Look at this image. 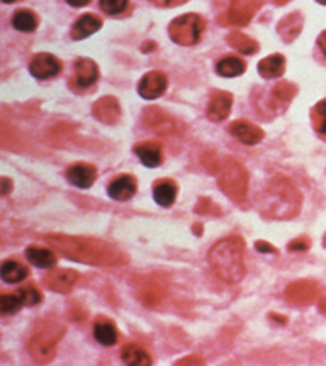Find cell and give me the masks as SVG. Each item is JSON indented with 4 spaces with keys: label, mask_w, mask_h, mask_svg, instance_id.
I'll return each mask as SVG.
<instances>
[{
    "label": "cell",
    "mask_w": 326,
    "mask_h": 366,
    "mask_svg": "<svg viewBox=\"0 0 326 366\" xmlns=\"http://www.w3.org/2000/svg\"><path fill=\"white\" fill-rule=\"evenodd\" d=\"M46 241L51 244L53 250L74 261L98 266H116L128 263V256L123 251L101 239L85 238V236L80 238V236L51 234L46 236Z\"/></svg>",
    "instance_id": "obj_1"
},
{
    "label": "cell",
    "mask_w": 326,
    "mask_h": 366,
    "mask_svg": "<svg viewBox=\"0 0 326 366\" xmlns=\"http://www.w3.org/2000/svg\"><path fill=\"white\" fill-rule=\"evenodd\" d=\"M301 211V193L287 178L275 177L265 186L260 212L265 219H293Z\"/></svg>",
    "instance_id": "obj_2"
},
{
    "label": "cell",
    "mask_w": 326,
    "mask_h": 366,
    "mask_svg": "<svg viewBox=\"0 0 326 366\" xmlns=\"http://www.w3.org/2000/svg\"><path fill=\"white\" fill-rule=\"evenodd\" d=\"M245 243L240 236H228L211 247L207 259L209 266L219 280L234 285L245 277Z\"/></svg>",
    "instance_id": "obj_3"
},
{
    "label": "cell",
    "mask_w": 326,
    "mask_h": 366,
    "mask_svg": "<svg viewBox=\"0 0 326 366\" xmlns=\"http://www.w3.org/2000/svg\"><path fill=\"white\" fill-rule=\"evenodd\" d=\"M218 183L223 192L238 204H245L248 193V171L234 158H226L219 166Z\"/></svg>",
    "instance_id": "obj_4"
},
{
    "label": "cell",
    "mask_w": 326,
    "mask_h": 366,
    "mask_svg": "<svg viewBox=\"0 0 326 366\" xmlns=\"http://www.w3.org/2000/svg\"><path fill=\"white\" fill-rule=\"evenodd\" d=\"M65 334V327L55 322H43L29 341V353L36 363H49L56 354V342Z\"/></svg>",
    "instance_id": "obj_5"
},
{
    "label": "cell",
    "mask_w": 326,
    "mask_h": 366,
    "mask_svg": "<svg viewBox=\"0 0 326 366\" xmlns=\"http://www.w3.org/2000/svg\"><path fill=\"white\" fill-rule=\"evenodd\" d=\"M204 28H206V21L197 14H185L172 21L169 28L170 37L173 43L182 46H192L203 36Z\"/></svg>",
    "instance_id": "obj_6"
},
{
    "label": "cell",
    "mask_w": 326,
    "mask_h": 366,
    "mask_svg": "<svg viewBox=\"0 0 326 366\" xmlns=\"http://www.w3.org/2000/svg\"><path fill=\"white\" fill-rule=\"evenodd\" d=\"M320 297V287L311 280H299L286 288V300L295 307L313 304Z\"/></svg>",
    "instance_id": "obj_7"
},
{
    "label": "cell",
    "mask_w": 326,
    "mask_h": 366,
    "mask_svg": "<svg viewBox=\"0 0 326 366\" xmlns=\"http://www.w3.org/2000/svg\"><path fill=\"white\" fill-rule=\"evenodd\" d=\"M143 125L153 132H160V134H175L177 132V122L172 116L163 112L160 107H148L143 112Z\"/></svg>",
    "instance_id": "obj_8"
},
{
    "label": "cell",
    "mask_w": 326,
    "mask_h": 366,
    "mask_svg": "<svg viewBox=\"0 0 326 366\" xmlns=\"http://www.w3.org/2000/svg\"><path fill=\"white\" fill-rule=\"evenodd\" d=\"M98 68L92 60L80 58L74 64V76H71V87L75 90H85L97 82Z\"/></svg>",
    "instance_id": "obj_9"
},
{
    "label": "cell",
    "mask_w": 326,
    "mask_h": 366,
    "mask_svg": "<svg viewBox=\"0 0 326 366\" xmlns=\"http://www.w3.org/2000/svg\"><path fill=\"white\" fill-rule=\"evenodd\" d=\"M261 0H231L228 19L234 26H246L252 17L259 12Z\"/></svg>",
    "instance_id": "obj_10"
},
{
    "label": "cell",
    "mask_w": 326,
    "mask_h": 366,
    "mask_svg": "<svg viewBox=\"0 0 326 366\" xmlns=\"http://www.w3.org/2000/svg\"><path fill=\"white\" fill-rule=\"evenodd\" d=\"M29 70L36 78L46 80L53 78V76H56L62 71V63L49 53H41V55L34 56L31 64H29Z\"/></svg>",
    "instance_id": "obj_11"
},
{
    "label": "cell",
    "mask_w": 326,
    "mask_h": 366,
    "mask_svg": "<svg viewBox=\"0 0 326 366\" xmlns=\"http://www.w3.org/2000/svg\"><path fill=\"white\" fill-rule=\"evenodd\" d=\"M166 85H169V82H166V76L162 71H150L139 82L138 94L146 101H153V98H158L165 94Z\"/></svg>",
    "instance_id": "obj_12"
},
{
    "label": "cell",
    "mask_w": 326,
    "mask_h": 366,
    "mask_svg": "<svg viewBox=\"0 0 326 366\" xmlns=\"http://www.w3.org/2000/svg\"><path fill=\"white\" fill-rule=\"evenodd\" d=\"M78 280V274L75 270H55L49 272L44 278V285L46 288L58 293H68L74 288L75 281Z\"/></svg>",
    "instance_id": "obj_13"
},
{
    "label": "cell",
    "mask_w": 326,
    "mask_h": 366,
    "mask_svg": "<svg viewBox=\"0 0 326 366\" xmlns=\"http://www.w3.org/2000/svg\"><path fill=\"white\" fill-rule=\"evenodd\" d=\"M228 131L237 137L240 143L248 144V146L259 144L260 141L264 139V131H261L259 125L252 124V122L248 121H234L228 128Z\"/></svg>",
    "instance_id": "obj_14"
},
{
    "label": "cell",
    "mask_w": 326,
    "mask_h": 366,
    "mask_svg": "<svg viewBox=\"0 0 326 366\" xmlns=\"http://www.w3.org/2000/svg\"><path fill=\"white\" fill-rule=\"evenodd\" d=\"M233 105V95L228 92H214L207 105V117L212 122H221L230 116Z\"/></svg>",
    "instance_id": "obj_15"
},
{
    "label": "cell",
    "mask_w": 326,
    "mask_h": 366,
    "mask_svg": "<svg viewBox=\"0 0 326 366\" xmlns=\"http://www.w3.org/2000/svg\"><path fill=\"white\" fill-rule=\"evenodd\" d=\"M92 114L96 119H98L104 124H114V122L121 117V107L117 98L105 95L101 101H97L92 107Z\"/></svg>",
    "instance_id": "obj_16"
},
{
    "label": "cell",
    "mask_w": 326,
    "mask_h": 366,
    "mask_svg": "<svg viewBox=\"0 0 326 366\" xmlns=\"http://www.w3.org/2000/svg\"><path fill=\"white\" fill-rule=\"evenodd\" d=\"M68 182L74 183L78 189H90L97 178V170L92 165L78 163V165L70 166L67 170Z\"/></svg>",
    "instance_id": "obj_17"
},
{
    "label": "cell",
    "mask_w": 326,
    "mask_h": 366,
    "mask_svg": "<svg viewBox=\"0 0 326 366\" xmlns=\"http://www.w3.org/2000/svg\"><path fill=\"white\" fill-rule=\"evenodd\" d=\"M108 193L109 197L114 198V200H130L136 193V180L131 175H121V177H117L116 180L109 185Z\"/></svg>",
    "instance_id": "obj_18"
},
{
    "label": "cell",
    "mask_w": 326,
    "mask_h": 366,
    "mask_svg": "<svg viewBox=\"0 0 326 366\" xmlns=\"http://www.w3.org/2000/svg\"><path fill=\"white\" fill-rule=\"evenodd\" d=\"M101 28H102V21L98 17H96V15L92 14L82 15L80 19H77L74 28H71V40L75 41L85 40V37L92 36L94 33H97Z\"/></svg>",
    "instance_id": "obj_19"
},
{
    "label": "cell",
    "mask_w": 326,
    "mask_h": 366,
    "mask_svg": "<svg viewBox=\"0 0 326 366\" xmlns=\"http://www.w3.org/2000/svg\"><path fill=\"white\" fill-rule=\"evenodd\" d=\"M302 24H304V17H302L301 12L289 14L287 17H284L277 26L280 37H282L286 43H291V41H294L295 37L301 34Z\"/></svg>",
    "instance_id": "obj_20"
},
{
    "label": "cell",
    "mask_w": 326,
    "mask_h": 366,
    "mask_svg": "<svg viewBox=\"0 0 326 366\" xmlns=\"http://www.w3.org/2000/svg\"><path fill=\"white\" fill-rule=\"evenodd\" d=\"M135 152L148 168H157L162 163V146L153 141H146V143L135 146Z\"/></svg>",
    "instance_id": "obj_21"
},
{
    "label": "cell",
    "mask_w": 326,
    "mask_h": 366,
    "mask_svg": "<svg viewBox=\"0 0 326 366\" xmlns=\"http://www.w3.org/2000/svg\"><path fill=\"white\" fill-rule=\"evenodd\" d=\"M286 70V60L282 55H272L259 63V73L264 78H279Z\"/></svg>",
    "instance_id": "obj_22"
},
{
    "label": "cell",
    "mask_w": 326,
    "mask_h": 366,
    "mask_svg": "<svg viewBox=\"0 0 326 366\" xmlns=\"http://www.w3.org/2000/svg\"><path fill=\"white\" fill-rule=\"evenodd\" d=\"M153 197H155V202L160 204L162 207H170V205L175 202V197H177L175 183L170 180L157 182L153 186Z\"/></svg>",
    "instance_id": "obj_23"
},
{
    "label": "cell",
    "mask_w": 326,
    "mask_h": 366,
    "mask_svg": "<svg viewBox=\"0 0 326 366\" xmlns=\"http://www.w3.org/2000/svg\"><path fill=\"white\" fill-rule=\"evenodd\" d=\"M26 258L37 268H53L56 265V254L53 251L44 250V247H28L26 250Z\"/></svg>",
    "instance_id": "obj_24"
},
{
    "label": "cell",
    "mask_w": 326,
    "mask_h": 366,
    "mask_svg": "<svg viewBox=\"0 0 326 366\" xmlns=\"http://www.w3.org/2000/svg\"><path fill=\"white\" fill-rule=\"evenodd\" d=\"M94 336H96L97 342H101V345L112 346L117 341V329L111 320L98 319L94 324Z\"/></svg>",
    "instance_id": "obj_25"
},
{
    "label": "cell",
    "mask_w": 326,
    "mask_h": 366,
    "mask_svg": "<svg viewBox=\"0 0 326 366\" xmlns=\"http://www.w3.org/2000/svg\"><path fill=\"white\" fill-rule=\"evenodd\" d=\"M121 360L130 366H148L151 365V358L143 348L136 345H126L121 349Z\"/></svg>",
    "instance_id": "obj_26"
},
{
    "label": "cell",
    "mask_w": 326,
    "mask_h": 366,
    "mask_svg": "<svg viewBox=\"0 0 326 366\" xmlns=\"http://www.w3.org/2000/svg\"><path fill=\"white\" fill-rule=\"evenodd\" d=\"M28 274V268H24L21 263L12 261V259L3 261L2 268H0V277H2V280L6 281V284H19V281L26 280Z\"/></svg>",
    "instance_id": "obj_27"
},
{
    "label": "cell",
    "mask_w": 326,
    "mask_h": 366,
    "mask_svg": "<svg viewBox=\"0 0 326 366\" xmlns=\"http://www.w3.org/2000/svg\"><path fill=\"white\" fill-rule=\"evenodd\" d=\"M226 41H228V44L231 46V48H234L237 51L243 53V55H253V53L259 49V44H257L252 37L245 36V34H241V33L228 34Z\"/></svg>",
    "instance_id": "obj_28"
},
{
    "label": "cell",
    "mask_w": 326,
    "mask_h": 366,
    "mask_svg": "<svg viewBox=\"0 0 326 366\" xmlns=\"http://www.w3.org/2000/svg\"><path fill=\"white\" fill-rule=\"evenodd\" d=\"M216 71H218L221 76L231 78V76H238L243 73L245 63L240 58L230 56V58H223L218 64H216Z\"/></svg>",
    "instance_id": "obj_29"
},
{
    "label": "cell",
    "mask_w": 326,
    "mask_h": 366,
    "mask_svg": "<svg viewBox=\"0 0 326 366\" xmlns=\"http://www.w3.org/2000/svg\"><path fill=\"white\" fill-rule=\"evenodd\" d=\"M295 94H298V87H295L294 83L280 82L274 87V90H272L271 95H272V101H274L275 104L287 105L291 101H293V97Z\"/></svg>",
    "instance_id": "obj_30"
},
{
    "label": "cell",
    "mask_w": 326,
    "mask_h": 366,
    "mask_svg": "<svg viewBox=\"0 0 326 366\" xmlns=\"http://www.w3.org/2000/svg\"><path fill=\"white\" fill-rule=\"evenodd\" d=\"M12 26L22 33H33L37 28V19L31 10H17L12 17Z\"/></svg>",
    "instance_id": "obj_31"
},
{
    "label": "cell",
    "mask_w": 326,
    "mask_h": 366,
    "mask_svg": "<svg viewBox=\"0 0 326 366\" xmlns=\"http://www.w3.org/2000/svg\"><path fill=\"white\" fill-rule=\"evenodd\" d=\"M311 119H313L314 131L326 139V98L314 105V109L311 110Z\"/></svg>",
    "instance_id": "obj_32"
},
{
    "label": "cell",
    "mask_w": 326,
    "mask_h": 366,
    "mask_svg": "<svg viewBox=\"0 0 326 366\" xmlns=\"http://www.w3.org/2000/svg\"><path fill=\"white\" fill-rule=\"evenodd\" d=\"M22 305H24V302H22V297L19 295V292L3 293V295L0 297V312H2L3 315L16 314Z\"/></svg>",
    "instance_id": "obj_33"
},
{
    "label": "cell",
    "mask_w": 326,
    "mask_h": 366,
    "mask_svg": "<svg viewBox=\"0 0 326 366\" xmlns=\"http://www.w3.org/2000/svg\"><path fill=\"white\" fill-rule=\"evenodd\" d=\"M19 295L22 297V302L24 305H28V307H33V305H37L43 300V297H41V293L37 292L36 287H33V285H28V287H22L19 290Z\"/></svg>",
    "instance_id": "obj_34"
},
{
    "label": "cell",
    "mask_w": 326,
    "mask_h": 366,
    "mask_svg": "<svg viewBox=\"0 0 326 366\" xmlns=\"http://www.w3.org/2000/svg\"><path fill=\"white\" fill-rule=\"evenodd\" d=\"M126 6H128V0H101V9L109 15L124 12Z\"/></svg>",
    "instance_id": "obj_35"
},
{
    "label": "cell",
    "mask_w": 326,
    "mask_h": 366,
    "mask_svg": "<svg viewBox=\"0 0 326 366\" xmlns=\"http://www.w3.org/2000/svg\"><path fill=\"white\" fill-rule=\"evenodd\" d=\"M196 212L197 214H219L221 211H219V207L216 204H212V202L209 200V198H200L199 204H197L196 207Z\"/></svg>",
    "instance_id": "obj_36"
},
{
    "label": "cell",
    "mask_w": 326,
    "mask_h": 366,
    "mask_svg": "<svg viewBox=\"0 0 326 366\" xmlns=\"http://www.w3.org/2000/svg\"><path fill=\"white\" fill-rule=\"evenodd\" d=\"M309 239L308 238H298L294 241L289 243V250L291 251H306L309 247Z\"/></svg>",
    "instance_id": "obj_37"
},
{
    "label": "cell",
    "mask_w": 326,
    "mask_h": 366,
    "mask_svg": "<svg viewBox=\"0 0 326 366\" xmlns=\"http://www.w3.org/2000/svg\"><path fill=\"white\" fill-rule=\"evenodd\" d=\"M148 2H151L153 6H157V7H165V9H169V7L184 6L187 0H148Z\"/></svg>",
    "instance_id": "obj_38"
},
{
    "label": "cell",
    "mask_w": 326,
    "mask_h": 366,
    "mask_svg": "<svg viewBox=\"0 0 326 366\" xmlns=\"http://www.w3.org/2000/svg\"><path fill=\"white\" fill-rule=\"evenodd\" d=\"M255 247H257V251H260V253H277V250H275L272 244H268L265 241H257Z\"/></svg>",
    "instance_id": "obj_39"
},
{
    "label": "cell",
    "mask_w": 326,
    "mask_h": 366,
    "mask_svg": "<svg viewBox=\"0 0 326 366\" xmlns=\"http://www.w3.org/2000/svg\"><path fill=\"white\" fill-rule=\"evenodd\" d=\"M204 360H200L199 356H189L179 361V365H203Z\"/></svg>",
    "instance_id": "obj_40"
},
{
    "label": "cell",
    "mask_w": 326,
    "mask_h": 366,
    "mask_svg": "<svg viewBox=\"0 0 326 366\" xmlns=\"http://www.w3.org/2000/svg\"><path fill=\"white\" fill-rule=\"evenodd\" d=\"M10 186H12V183L9 178H2V195H7L10 192Z\"/></svg>",
    "instance_id": "obj_41"
},
{
    "label": "cell",
    "mask_w": 326,
    "mask_h": 366,
    "mask_svg": "<svg viewBox=\"0 0 326 366\" xmlns=\"http://www.w3.org/2000/svg\"><path fill=\"white\" fill-rule=\"evenodd\" d=\"M318 46H320L321 51H323L325 56H326V31L325 33H321V36L318 37Z\"/></svg>",
    "instance_id": "obj_42"
},
{
    "label": "cell",
    "mask_w": 326,
    "mask_h": 366,
    "mask_svg": "<svg viewBox=\"0 0 326 366\" xmlns=\"http://www.w3.org/2000/svg\"><path fill=\"white\" fill-rule=\"evenodd\" d=\"M90 0H67V3H70L71 7H83V6H87Z\"/></svg>",
    "instance_id": "obj_43"
},
{
    "label": "cell",
    "mask_w": 326,
    "mask_h": 366,
    "mask_svg": "<svg viewBox=\"0 0 326 366\" xmlns=\"http://www.w3.org/2000/svg\"><path fill=\"white\" fill-rule=\"evenodd\" d=\"M320 308H321V312H323V314H326V297L320 300Z\"/></svg>",
    "instance_id": "obj_44"
},
{
    "label": "cell",
    "mask_w": 326,
    "mask_h": 366,
    "mask_svg": "<svg viewBox=\"0 0 326 366\" xmlns=\"http://www.w3.org/2000/svg\"><path fill=\"white\" fill-rule=\"evenodd\" d=\"M275 3H277V6H282V3H286V2H289V0H274Z\"/></svg>",
    "instance_id": "obj_45"
},
{
    "label": "cell",
    "mask_w": 326,
    "mask_h": 366,
    "mask_svg": "<svg viewBox=\"0 0 326 366\" xmlns=\"http://www.w3.org/2000/svg\"><path fill=\"white\" fill-rule=\"evenodd\" d=\"M3 3H12V2H16V0H2Z\"/></svg>",
    "instance_id": "obj_46"
},
{
    "label": "cell",
    "mask_w": 326,
    "mask_h": 366,
    "mask_svg": "<svg viewBox=\"0 0 326 366\" xmlns=\"http://www.w3.org/2000/svg\"><path fill=\"white\" fill-rule=\"evenodd\" d=\"M316 2H320V3H323V6H326V0H316Z\"/></svg>",
    "instance_id": "obj_47"
}]
</instances>
